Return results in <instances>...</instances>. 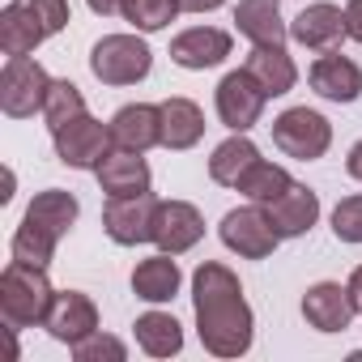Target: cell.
Masks as SVG:
<instances>
[{"mask_svg":"<svg viewBox=\"0 0 362 362\" xmlns=\"http://www.w3.org/2000/svg\"><path fill=\"white\" fill-rule=\"evenodd\" d=\"M345 26H349V39L362 43V0H349L345 5Z\"/></svg>","mask_w":362,"mask_h":362,"instance_id":"33","label":"cell"},{"mask_svg":"<svg viewBox=\"0 0 362 362\" xmlns=\"http://www.w3.org/2000/svg\"><path fill=\"white\" fill-rule=\"evenodd\" d=\"M218 119L230 128V132H247V128H256V119H260V111H264V103H269V94L260 90V81L247 73V69H235V73H226L222 81H218Z\"/></svg>","mask_w":362,"mask_h":362,"instance_id":"9","label":"cell"},{"mask_svg":"<svg viewBox=\"0 0 362 362\" xmlns=\"http://www.w3.org/2000/svg\"><path fill=\"white\" fill-rule=\"evenodd\" d=\"M290 184H294V179H290V170H286V166H273V162H264V158H260V162L239 179L235 188H239L252 205H269V201H277Z\"/></svg>","mask_w":362,"mask_h":362,"instance_id":"27","label":"cell"},{"mask_svg":"<svg viewBox=\"0 0 362 362\" xmlns=\"http://www.w3.org/2000/svg\"><path fill=\"white\" fill-rule=\"evenodd\" d=\"M77 214H81V205H77V197L64 192V188H47V192H39V197L30 201V209H26V218L43 222V226H47L52 235H60V239L73 230Z\"/></svg>","mask_w":362,"mask_h":362,"instance_id":"26","label":"cell"},{"mask_svg":"<svg viewBox=\"0 0 362 362\" xmlns=\"http://www.w3.org/2000/svg\"><path fill=\"white\" fill-rule=\"evenodd\" d=\"M230 47H235V43H230L226 30H218V26H192V30H184V35L170 39V60H175L179 69L205 73V69L222 64V60L230 56Z\"/></svg>","mask_w":362,"mask_h":362,"instance_id":"15","label":"cell"},{"mask_svg":"<svg viewBox=\"0 0 362 362\" xmlns=\"http://www.w3.org/2000/svg\"><path fill=\"white\" fill-rule=\"evenodd\" d=\"M132 328H136V345L149 358H170V354L184 349V328H179V320L166 315V311H145Z\"/></svg>","mask_w":362,"mask_h":362,"instance_id":"25","label":"cell"},{"mask_svg":"<svg viewBox=\"0 0 362 362\" xmlns=\"http://www.w3.org/2000/svg\"><path fill=\"white\" fill-rule=\"evenodd\" d=\"M303 315L320 332H345L354 324V315H358V303H354L349 286H341V281H315L303 294Z\"/></svg>","mask_w":362,"mask_h":362,"instance_id":"12","label":"cell"},{"mask_svg":"<svg viewBox=\"0 0 362 362\" xmlns=\"http://www.w3.org/2000/svg\"><path fill=\"white\" fill-rule=\"evenodd\" d=\"M311 90L328 103H354L362 94V69L349 60V56H332L324 52L315 64H311Z\"/></svg>","mask_w":362,"mask_h":362,"instance_id":"20","label":"cell"},{"mask_svg":"<svg viewBox=\"0 0 362 362\" xmlns=\"http://www.w3.org/2000/svg\"><path fill=\"white\" fill-rule=\"evenodd\" d=\"M47 90H52V77L39 60L5 56V69H0V111L9 119H30L35 111H43Z\"/></svg>","mask_w":362,"mask_h":362,"instance_id":"5","label":"cell"},{"mask_svg":"<svg viewBox=\"0 0 362 362\" xmlns=\"http://www.w3.org/2000/svg\"><path fill=\"white\" fill-rule=\"evenodd\" d=\"M273 145L286 153V158H298V162H315L328 153L332 145V124L311 111V107H290L273 119Z\"/></svg>","mask_w":362,"mask_h":362,"instance_id":"6","label":"cell"},{"mask_svg":"<svg viewBox=\"0 0 362 362\" xmlns=\"http://www.w3.org/2000/svg\"><path fill=\"white\" fill-rule=\"evenodd\" d=\"M158 111H162V145L166 149H192L205 136V115L192 98H166Z\"/></svg>","mask_w":362,"mask_h":362,"instance_id":"22","label":"cell"},{"mask_svg":"<svg viewBox=\"0 0 362 362\" xmlns=\"http://www.w3.org/2000/svg\"><path fill=\"white\" fill-rule=\"evenodd\" d=\"M111 141L115 149H132L145 153L153 145H162V111L149 103H128L111 115Z\"/></svg>","mask_w":362,"mask_h":362,"instance_id":"16","label":"cell"},{"mask_svg":"<svg viewBox=\"0 0 362 362\" xmlns=\"http://www.w3.org/2000/svg\"><path fill=\"white\" fill-rule=\"evenodd\" d=\"M222 5H226V0H179V9H188V13H214Z\"/></svg>","mask_w":362,"mask_h":362,"instance_id":"35","label":"cell"},{"mask_svg":"<svg viewBox=\"0 0 362 362\" xmlns=\"http://www.w3.org/2000/svg\"><path fill=\"white\" fill-rule=\"evenodd\" d=\"M153 214H158V197L141 192V197H111L103 209V230L111 235V243L119 247H136L153 239Z\"/></svg>","mask_w":362,"mask_h":362,"instance_id":"10","label":"cell"},{"mask_svg":"<svg viewBox=\"0 0 362 362\" xmlns=\"http://www.w3.org/2000/svg\"><path fill=\"white\" fill-rule=\"evenodd\" d=\"M345 286H349V294H354V303H358V311H362V264L349 273V281H345Z\"/></svg>","mask_w":362,"mask_h":362,"instance_id":"37","label":"cell"},{"mask_svg":"<svg viewBox=\"0 0 362 362\" xmlns=\"http://www.w3.org/2000/svg\"><path fill=\"white\" fill-rule=\"evenodd\" d=\"M243 69L260 81V90H264L269 98L290 94L294 81H298V69H294V60L286 56V47H252V56H247Z\"/></svg>","mask_w":362,"mask_h":362,"instance_id":"23","label":"cell"},{"mask_svg":"<svg viewBox=\"0 0 362 362\" xmlns=\"http://www.w3.org/2000/svg\"><path fill=\"white\" fill-rule=\"evenodd\" d=\"M179 281H184V273H179V264H175L170 252L145 256L132 269V294L145 298V303H170L179 294Z\"/></svg>","mask_w":362,"mask_h":362,"instance_id":"21","label":"cell"},{"mask_svg":"<svg viewBox=\"0 0 362 362\" xmlns=\"http://www.w3.org/2000/svg\"><path fill=\"white\" fill-rule=\"evenodd\" d=\"M69 22H73L69 0H9L0 9V52L30 56L39 43L60 35Z\"/></svg>","mask_w":362,"mask_h":362,"instance_id":"2","label":"cell"},{"mask_svg":"<svg viewBox=\"0 0 362 362\" xmlns=\"http://www.w3.org/2000/svg\"><path fill=\"white\" fill-rule=\"evenodd\" d=\"M73 358H77V362H103V358H107V362H124V358H128V345H124L119 337L94 328L86 341L73 345Z\"/></svg>","mask_w":362,"mask_h":362,"instance_id":"31","label":"cell"},{"mask_svg":"<svg viewBox=\"0 0 362 362\" xmlns=\"http://www.w3.org/2000/svg\"><path fill=\"white\" fill-rule=\"evenodd\" d=\"M290 35H294L307 52H337V47L349 39L345 9L328 5V0H320V5H307V9L290 22Z\"/></svg>","mask_w":362,"mask_h":362,"instance_id":"13","label":"cell"},{"mask_svg":"<svg viewBox=\"0 0 362 362\" xmlns=\"http://www.w3.org/2000/svg\"><path fill=\"white\" fill-rule=\"evenodd\" d=\"M345 170H349V179H358V184H362V141H354V149L345 158Z\"/></svg>","mask_w":362,"mask_h":362,"instance_id":"36","label":"cell"},{"mask_svg":"<svg viewBox=\"0 0 362 362\" xmlns=\"http://www.w3.org/2000/svg\"><path fill=\"white\" fill-rule=\"evenodd\" d=\"M52 303H56V290L47 281V269L26 264V260L5 264V273H0V315H5V324L13 332L43 324Z\"/></svg>","mask_w":362,"mask_h":362,"instance_id":"3","label":"cell"},{"mask_svg":"<svg viewBox=\"0 0 362 362\" xmlns=\"http://www.w3.org/2000/svg\"><path fill=\"white\" fill-rule=\"evenodd\" d=\"M192 303H197V332H201V345L214 354V358H239L252 349V332H256V320H252V307L243 298V286L239 277L218 264V260H205L197 273H192Z\"/></svg>","mask_w":362,"mask_h":362,"instance_id":"1","label":"cell"},{"mask_svg":"<svg viewBox=\"0 0 362 362\" xmlns=\"http://www.w3.org/2000/svg\"><path fill=\"white\" fill-rule=\"evenodd\" d=\"M77 115H86V94H81L73 81H52L47 103H43V119H47V128L56 132V128L73 124Z\"/></svg>","mask_w":362,"mask_h":362,"instance_id":"29","label":"cell"},{"mask_svg":"<svg viewBox=\"0 0 362 362\" xmlns=\"http://www.w3.org/2000/svg\"><path fill=\"white\" fill-rule=\"evenodd\" d=\"M256 162H260V149H256L243 132H235V136H226V141L214 149V158H209V175H214V184L235 188Z\"/></svg>","mask_w":362,"mask_h":362,"instance_id":"24","label":"cell"},{"mask_svg":"<svg viewBox=\"0 0 362 362\" xmlns=\"http://www.w3.org/2000/svg\"><path fill=\"white\" fill-rule=\"evenodd\" d=\"M86 5H90L94 13H103V18H115V13L128 9V0H86Z\"/></svg>","mask_w":362,"mask_h":362,"instance_id":"34","label":"cell"},{"mask_svg":"<svg viewBox=\"0 0 362 362\" xmlns=\"http://www.w3.org/2000/svg\"><path fill=\"white\" fill-rule=\"evenodd\" d=\"M205 235V218L197 205L188 201H158V214H153V239L158 252H170V256H184L188 247H197Z\"/></svg>","mask_w":362,"mask_h":362,"instance_id":"11","label":"cell"},{"mask_svg":"<svg viewBox=\"0 0 362 362\" xmlns=\"http://www.w3.org/2000/svg\"><path fill=\"white\" fill-rule=\"evenodd\" d=\"M94 175H98V184H103L107 197H141L153 184L149 162L141 153H132V149H111Z\"/></svg>","mask_w":362,"mask_h":362,"instance_id":"19","label":"cell"},{"mask_svg":"<svg viewBox=\"0 0 362 362\" xmlns=\"http://www.w3.org/2000/svg\"><path fill=\"white\" fill-rule=\"evenodd\" d=\"M332 235L341 243H362V197H345L332 209Z\"/></svg>","mask_w":362,"mask_h":362,"instance_id":"32","label":"cell"},{"mask_svg":"<svg viewBox=\"0 0 362 362\" xmlns=\"http://www.w3.org/2000/svg\"><path fill=\"white\" fill-rule=\"evenodd\" d=\"M264 214H269V222L281 239H298L320 222V197L307 184H290L277 201L264 205Z\"/></svg>","mask_w":362,"mask_h":362,"instance_id":"17","label":"cell"},{"mask_svg":"<svg viewBox=\"0 0 362 362\" xmlns=\"http://www.w3.org/2000/svg\"><path fill=\"white\" fill-rule=\"evenodd\" d=\"M124 18L141 30V35H158L179 18V0H128Z\"/></svg>","mask_w":362,"mask_h":362,"instance_id":"30","label":"cell"},{"mask_svg":"<svg viewBox=\"0 0 362 362\" xmlns=\"http://www.w3.org/2000/svg\"><path fill=\"white\" fill-rule=\"evenodd\" d=\"M43 328H47L56 341H64V345L73 349L77 341H86V337L98 328V307H94L81 290H56V303H52Z\"/></svg>","mask_w":362,"mask_h":362,"instance_id":"14","label":"cell"},{"mask_svg":"<svg viewBox=\"0 0 362 362\" xmlns=\"http://www.w3.org/2000/svg\"><path fill=\"white\" fill-rule=\"evenodd\" d=\"M235 26L252 47H286V39H290V26L281 22L277 0H239Z\"/></svg>","mask_w":362,"mask_h":362,"instance_id":"18","label":"cell"},{"mask_svg":"<svg viewBox=\"0 0 362 362\" xmlns=\"http://www.w3.org/2000/svg\"><path fill=\"white\" fill-rule=\"evenodd\" d=\"M56 243H60V235H52V230H47L43 222H35V218H22V226L13 230V260H26V264L47 269L52 256H56Z\"/></svg>","mask_w":362,"mask_h":362,"instance_id":"28","label":"cell"},{"mask_svg":"<svg viewBox=\"0 0 362 362\" xmlns=\"http://www.w3.org/2000/svg\"><path fill=\"white\" fill-rule=\"evenodd\" d=\"M222 243L230 247V252H239L243 260H264V256H273V247L281 243V235L273 230V222H269V214H264V205H243V209H230L226 218H222Z\"/></svg>","mask_w":362,"mask_h":362,"instance_id":"8","label":"cell"},{"mask_svg":"<svg viewBox=\"0 0 362 362\" xmlns=\"http://www.w3.org/2000/svg\"><path fill=\"white\" fill-rule=\"evenodd\" d=\"M56 136V158L64 162V166H73V170H98L103 166V158L111 153V124H103V119H94V115H77L73 124H64V128H56L52 132Z\"/></svg>","mask_w":362,"mask_h":362,"instance_id":"7","label":"cell"},{"mask_svg":"<svg viewBox=\"0 0 362 362\" xmlns=\"http://www.w3.org/2000/svg\"><path fill=\"white\" fill-rule=\"evenodd\" d=\"M149 69H153V52L136 35H107L90 52V73L103 86H136L149 77Z\"/></svg>","mask_w":362,"mask_h":362,"instance_id":"4","label":"cell"}]
</instances>
